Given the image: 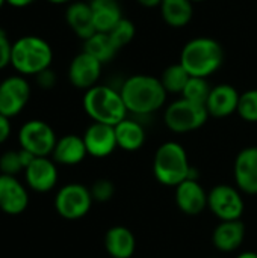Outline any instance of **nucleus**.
Here are the masks:
<instances>
[{
    "label": "nucleus",
    "instance_id": "f257e3e1",
    "mask_svg": "<svg viewBox=\"0 0 257 258\" xmlns=\"http://www.w3.org/2000/svg\"><path fill=\"white\" fill-rule=\"evenodd\" d=\"M120 94L127 112L135 116L153 115L165 106L168 97L161 79L150 74H133L127 77L120 86Z\"/></svg>",
    "mask_w": 257,
    "mask_h": 258
},
{
    "label": "nucleus",
    "instance_id": "f8f14e48",
    "mask_svg": "<svg viewBox=\"0 0 257 258\" xmlns=\"http://www.w3.org/2000/svg\"><path fill=\"white\" fill-rule=\"evenodd\" d=\"M24 181L29 189L38 194H47L58 183V166L53 159L35 157L24 169Z\"/></svg>",
    "mask_w": 257,
    "mask_h": 258
},
{
    "label": "nucleus",
    "instance_id": "4468645a",
    "mask_svg": "<svg viewBox=\"0 0 257 258\" xmlns=\"http://www.w3.org/2000/svg\"><path fill=\"white\" fill-rule=\"evenodd\" d=\"M82 138H83L88 156H92L95 159L108 157L118 148L114 125L92 122L91 125H88Z\"/></svg>",
    "mask_w": 257,
    "mask_h": 258
},
{
    "label": "nucleus",
    "instance_id": "412c9836",
    "mask_svg": "<svg viewBox=\"0 0 257 258\" xmlns=\"http://www.w3.org/2000/svg\"><path fill=\"white\" fill-rule=\"evenodd\" d=\"M105 249L111 258H130L136 251L135 234L123 225H115L105 234Z\"/></svg>",
    "mask_w": 257,
    "mask_h": 258
},
{
    "label": "nucleus",
    "instance_id": "a878e982",
    "mask_svg": "<svg viewBox=\"0 0 257 258\" xmlns=\"http://www.w3.org/2000/svg\"><path fill=\"white\" fill-rule=\"evenodd\" d=\"M189 77L191 76L188 74V71L180 65V62H177V63L167 67L162 71V76L159 79L168 94H180L182 95Z\"/></svg>",
    "mask_w": 257,
    "mask_h": 258
},
{
    "label": "nucleus",
    "instance_id": "7c9ffc66",
    "mask_svg": "<svg viewBox=\"0 0 257 258\" xmlns=\"http://www.w3.org/2000/svg\"><path fill=\"white\" fill-rule=\"evenodd\" d=\"M20 171H24L21 160H20V153L18 151H5L0 156V174L5 175H14L17 177V174Z\"/></svg>",
    "mask_w": 257,
    "mask_h": 258
},
{
    "label": "nucleus",
    "instance_id": "1a4fd4ad",
    "mask_svg": "<svg viewBox=\"0 0 257 258\" xmlns=\"http://www.w3.org/2000/svg\"><path fill=\"white\" fill-rule=\"evenodd\" d=\"M208 209L221 222L238 221L245 210L242 192L230 184H217L208 194Z\"/></svg>",
    "mask_w": 257,
    "mask_h": 258
},
{
    "label": "nucleus",
    "instance_id": "6e6552de",
    "mask_svg": "<svg viewBox=\"0 0 257 258\" xmlns=\"http://www.w3.org/2000/svg\"><path fill=\"white\" fill-rule=\"evenodd\" d=\"M94 200L89 187L80 183H68L62 186L55 197V209L58 215L68 221L82 219L91 210Z\"/></svg>",
    "mask_w": 257,
    "mask_h": 258
},
{
    "label": "nucleus",
    "instance_id": "c85d7f7f",
    "mask_svg": "<svg viewBox=\"0 0 257 258\" xmlns=\"http://www.w3.org/2000/svg\"><path fill=\"white\" fill-rule=\"evenodd\" d=\"M238 115L247 122H257V89H248L241 94Z\"/></svg>",
    "mask_w": 257,
    "mask_h": 258
},
{
    "label": "nucleus",
    "instance_id": "b1692460",
    "mask_svg": "<svg viewBox=\"0 0 257 258\" xmlns=\"http://www.w3.org/2000/svg\"><path fill=\"white\" fill-rule=\"evenodd\" d=\"M159 9L164 23L173 29L188 26L194 17V2L191 0H162Z\"/></svg>",
    "mask_w": 257,
    "mask_h": 258
},
{
    "label": "nucleus",
    "instance_id": "20e7f679",
    "mask_svg": "<svg viewBox=\"0 0 257 258\" xmlns=\"http://www.w3.org/2000/svg\"><path fill=\"white\" fill-rule=\"evenodd\" d=\"M153 175L161 184L168 187H176L188 178L197 180L185 147L174 141L164 142L156 150L153 157Z\"/></svg>",
    "mask_w": 257,
    "mask_h": 258
},
{
    "label": "nucleus",
    "instance_id": "c9c22d12",
    "mask_svg": "<svg viewBox=\"0 0 257 258\" xmlns=\"http://www.w3.org/2000/svg\"><path fill=\"white\" fill-rule=\"evenodd\" d=\"M142 8H148V9H153V8H159L162 0H136Z\"/></svg>",
    "mask_w": 257,
    "mask_h": 258
},
{
    "label": "nucleus",
    "instance_id": "9d476101",
    "mask_svg": "<svg viewBox=\"0 0 257 258\" xmlns=\"http://www.w3.org/2000/svg\"><path fill=\"white\" fill-rule=\"evenodd\" d=\"M32 95V86L27 77L12 74L0 82V115L14 118L27 106Z\"/></svg>",
    "mask_w": 257,
    "mask_h": 258
},
{
    "label": "nucleus",
    "instance_id": "e433bc0d",
    "mask_svg": "<svg viewBox=\"0 0 257 258\" xmlns=\"http://www.w3.org/2000/svg\"><path fill=\"white\" fill-rule=\"evenodd\" d=\"M236 258H257V252L253 251H245V252H241Z\"/></svg>",
    "mask_w": 257,
    "mask_h": 258
},
{
    "label": "nucleus",
    "instance_id": "0eeeda50",
    "mask_svg": "<svg viewBox=\"0 0 257 258\" xmlns=\"http://www.w3.org/2000/svg\"><path fill=\"white\" fill-rule=\"evenodd\" d=\"M58 138L50 124L42 119H29L18 130V144L21 150L32 153L35 157L52 156Z\"/></svg>",
    "mask_w": 257,
    "mask_h": 258
},
{
    "label": "nucleus",
    "instance_id": "72a5a7b5",
    "mask_svg": "<svg viewBox=\"0 0 257 258\" xmlns=\"http://www.w3.org/2000/svg\"><path fill=\"white\" fill-rule=\"evenodd\" d=\"M12 132V125H11V118L0 115V145L5 144Z\"/></svg>",
    "mask_w": 257,
    "mask_h": 258
},
{
    "label": "nucleus",
    "instance_id": "c756f323",
    "mask_svg": "<svg viewBox=\"0 0 257 258\" xmlns=\"http://www.w3.org/2000/svg\"><path fill=\"white\" fill-rule=\"evenodd\" d=\"M91 190V195H92V200L95 203H108L114 198V194H115V186L111 180L108 178H100V180H95L92 183V186L89 187Z\"/></svg>",
    "mask_w": 257,
    "mask_h": 258
},
{
    "label": "nucleus",
    "instance_id": "2eb2a0df",
    "mask_svg": "<svg viewBox=\"0 0 257 258\" xmlns=\"http://www.w3.org/2000/svg\"><path fill=\"white\" fill-rule=\"evenodd\" d=\"M233 175L236 187L242 194L257 195V147H247L238 153Z\"/></svg>",
    "mask_w": 257,
    "mask_h": 258
},
{
    "label": "nucleus",
    "instance_id": "4be33fe9",
    "mask_svg": "<svg viewBox=\"0 0 257 258\" xmlns=\"http://www.w3.org/2000/svg\"><path fill=\"white\" fill-rule=\"evenodd\" d=\"M97 32L109 33L123 18V9L118 0H88Z\"/></svg>",
    "mask_w": 257,
    "mask_h": 258
},
{
    "label": "nucleus",
    "instance_id": "f704fd0d",
    "mask_svg": "<svg viewBox=\"0 0 257 258\" xmlns=\"http://www.w3.org/2000/svg\"><path fill=\"white\" fill-rule=\"evenodd\" d=\"M36 0H6V5H9L11 8H17V9H23L27 8L30 5H33Z\"/></svg>",
    "mask_w": 257,
    "mask_h": 258
},
{
    "label": "nucleus",
    "instance_id": "cd10ccee",
    "mask_svg": "<svg viewBox=\"0 0 257 258\" xmlns=\"http://www.w3.org/2000/svg\"><path fill=\"white\" fill-rule=\"evenodd\" d=\"M136 35V27H135V23L129 18H123L111 32H109V36L111 39L114 41L115 47L120 50L123 47H126L127 44H130L133 41Z\"/></svg>",
    "mask_w": 257,
    "mask_h": 258
},
{
    "label": "nucleus",
    "instance_id": "a211bd4d",
    "mask_svg": "<svg viewBox=\"0 0 257 258\" xmlns=\"http://www.w3.org/2000/svg\"><path fill=\"white\" fill-rule=\"evenodd\" d=\"M65 23L73 30V33L77 38H80L82 41H86L89 36H92L97 32L95 26H94L89 2L76 0L70 5H67Z\"/></svg>",
    "mask_w": 257,
    "mask_h": 258
},
{
    "label": "nucleus",
    "instance_id": "2f4dec72",
    "mask_svg": "<svg viewBox=\"0 0 257 258\" xmlns=\"http://www.w3.org/2000/svg\"><path fill=\"white\" fill-rule=\"evenodd\" d=\"M12 42L8 32L0 27V71L11 67V53H12Z\"/></svg>",
    "mask_w": 257,
    "mask_h": 258
},
{
    "label": "nucleus",
    "instance_id": "aec40b11",
    "mask_svg": "<svg viewBox=\"0 0 257 258\" xmlns=\"http://www.w3.org/2000/svg\"><path fill=\"white\" fill-rule=\"evenodd\" d=\"M88 156L83 138L79 135H65L58 139L52 153V159L56 165L74 166L85 160Z\"/></svg>",
    "mask_w": 257,
    "mask_h": 258
},
{
    "label": "nucleus",
    "instance_id": "423d86ee",
    "mask_svg": "<svg viewBox=\"0 0 257 258\" xmlns=\"http://www.w3.org/2000/svg\"><path fill=\"white\" fill-rule=\"evenodd\" d=\"M209 118L208 109L203 104L179 98L167 106L164 112V122L168 130L177 135L191 133L201 128Z\"/></svg>",
    "mask_w": 257,
    "mask_h": 258
},
{
    "label": "nucleus",
    "instance_id": "4c0bfd02",
    "mask_svg": "<svg viewBox=\"0 0 257 258\" xmlns=\"http://www.w3.org/2000/svg\"><path fill=\"white\" fill-rule=\"evenodd\" d=\"M47 2L52 3V5H70V3H73L76 0H47Z\"/></svg>",
    "mask_w": 257,
    "mask_h": 258
},
{
    "label": "nucleus",
    "instance_id": "bb28decb",
    "mask_svg": "<svg viewBox=\"0 0 257 258\" xmlns=\"http://www.w3.org/2000/svg\"><path fill=\"white\" fill-rule=\"evenodd\" d=\"M211 83L208 79H203V77H189L183 92H182V98L185 100H189L192 103H197V104H203L206 106V101H208V97L211 94Z\"/></svg>",
    "mask_w": 257,
    "mask_h": 258
},
{
    "label": "nucleus",
    "instance_id": "ddd939ff",
    "mask_svg": "<svg viewBox=\"0 0 257 258\" xmlns=\"http://www.w3.org/2000/svg\"><path fill=\"white\" fill-rule=\"evenodd\" d=\"M29 206L26 186L14 175L0 174V210L5 215H21Z\"/></svg>",
    "mask_w": 257,
    "mask_h": 258
},
{
    "label": "nucleus",
    "instance_id": "ea45409f",
    "mask_svg": "<svg viewBox=\"0 0 257 258\" xmlns=\"http://www.w3.org/2000/svg\"><path fill=\"white\" fill-rule=\"evenodd\" d=\"M191 2H194V3H203V2H208V0H191Z\"/></svg>",
    "mask_w": 257,
    "mask_h": 258
},
{
    "label": "nucleus",
    "instance_id": "6ab92c4d",
    "mask_svg": "<svg viewBox=\"0 0 257 258\" xmlns=\"http://www.w3.org/2000/svg\"><path fill=\"white\" fill-rule=\"evenodd\" d=\"M245 224L238 221H223L212 233V243L221 252H235L245 240Z\"/></svg>",
    "mask_w": 257,
    "mask_h": 258
},
{
    "label": "nucleus",
    "instance_id": "393cba45",
    "mask_svg": "<svg viewBox=\"0 0 257 258\" xmlns=\"http://www.w3.org/2000/svg\"><path fill=\"white\" fill-rule=\"evenodd\" d=\"M83 51H86L88 54H91L92 57H95L98 62L105 65V63H109L115 57L118 48L115 47L109 33L95 32L92 36L83 41Z\"/></svg>",
    "mask_w": 257,
    "mask_h": 258
},
{
    "label": "nucleus",
    "instance_id": "58836bf2",
    "mask_svg": "<svg viewBox=\"0 0 257 258\" xmlns=\"http://www.w3.org/2000/svg\"><path fill=\"white\" fill-rule=\"evenodd\" d=\"M6 5V0H0V9Z\"/></svg>",
    "mask_w": 257,
    "mask_h": 258
},
{
    "label": "nucleus",
    "instance_id": "dca6fc26",
    "mask_svg": "<svg viewBox=\"0 0 257 258\" xmlns=\"http://www.w3.org/2000/svg\"><path fill=\"white\" fill-rule=\"evenodd\" d=\"M176 204L188 216H197L208 209V192L198 180L188 178L176 186Z\"/></svg>",
    "mask_w": 257,
    "mask_h": 258
},
{
    "label": "nucleus",
    "instance_id": "7ed1b4c3",
    "mask_svg": "<svg viewBox=\"0 0 257 258\" xmlns=\"http://www.w3.org/2000/svg\"><path fill=\"white\" fill-rule=\"evenodd\" d=\"M53 48L47 39L38 35H23L12 42L11 67L15 74L30 77L52 68Z\"/></svg>",
    "mask_w": 257,
    "mask_h": 258
},
{
    "label": "nucleus",
    "instance_id": "39448f33",
    "mask_svg": "<svg viewBox=\"0 0 257 258\" xmlns=\"http://www.w3.org/2000/svg\"><path fill=\"white\" fill-rule=\"evenodd\" d=\"M82 106L92 122H101L114 127L129 115L120 89L111 85L98 83L85 91Z\"/></svg>",
    "mask_w": 257,
    "mask_h": 258
},
{
    "label": "nucleus",
    "instance_id": "f3484780",
    "mask_svg": "<svg viewBox=\"0 0 257 258\" xmlns=\"http://www.w3.org/2000/svg\"><path fill=\"white\" fill-rule=\"evenodd\" d=\"M241 94L238 89L229 83H220L212 86L211 94L206 101V109L212 118H227L238 113Z\"/></svg>",
    "mask_w": 257,
    "mask_h": 258
},
{
    "label": "nucleus",
    "instance_id": "9b49d317",
    "mask_svg": "<svg viewBox=\"0 0 257 258\" xmlns=\"http://www.w3.org/2000/svg\"><path fill=\"white\" fill-rule=\"evenodd\" d=\"M101 70H103V63L82 50L71 59L67 70V76L74 88L88 91L92 86L98 85V80L101 77Z\"/></svg>",
    "mask_w": 257,
    "mask_h": 258
},
{
    "label": "nucleus",
    "instance_id": "f03ea898",
    "mask_svg": "<svg viewBox=\"0 0 257 258\" xmlns=\"http://www.w3.org/2000/svg\"><path fill=\"white\" fill-rule=\"evenodd\" d=\"M179 62L191 77L209 79L223 67L224 50L217 39L197 36L183 45Z\"/></svg>",
    "mask_w": 257,
    "mask_h": 258
},
{
    "label": "nucleus",
    "instance_id": "473e14b6",
    "mask_svg": "<svg viewBox=\"0 0 257 258\" xmlns=\"http://www.w3.org/2000/svg\"><path fill=\"white\" fill-rule=\"evenodd\" d=\"M35 82L41 89H52L58 83V76L52 68H47L35 76Z\"/></svg>",
    "mask_w": 257,
    "mask_h": 258
},
{
    "label": "nucleus",
    "instance_id": "5701e85b",
    "mask_svg": "<svg viewBox=\"0 0 257 258\" xmlns=\"http://www.w3.org/2000/svg\"><path fill=\"white\" fill-rule=\"evenodd\" d=\"M114 128H115L118 148L127 153H135L144 147L147 133H145L144 125L139 121L127 116L126 119L118 122Z\"/></svg>",
    "mask_w": 257,
    "mask_h": 258
}]
</instances>
